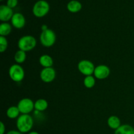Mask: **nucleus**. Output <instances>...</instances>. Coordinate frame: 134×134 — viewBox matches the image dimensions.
I'll list each match as a JSON object with an SVG mask.
<instances>
[{
  "label": "nucleus",
  "instance_id": "412c9836",
  "mask_svg": "<svg viewBox=\"0 0 134 134\" xmlns=\"http://www.w3.org/2000/svg\"><path fill=\"white\" fill-rule=\"evenodd\" d=\"M8 47V41L7 39L5 37L0 36V52L1 53H3L5 52Z\"/></svg>",
  "mask_w": 134,
  "mask_h": 134
},
{
  "label": "nucleus",
  "instance_id": "aec40b11",
  "mask_svg": "<svg viewBox=\"0 0 134 134\" xmlns=\"http://www.w3.org/2000/svg\"><path fill=\"white\" fill-rule=\"evenodd\" d=\"M96 84V79L92 75L86 76L84 79V85L87 88H92Z\"/></svg>",
  "mask_w": 134,
  "mask_h": 134
},
{
  "label": "nucleus",
  "instance_id": "423d86ee",
  "mask_svg": "<svg viewBox=\"0 0 134 134\" xmlns=\"http://www.w3.org/2000/svg\"><path fill=\"white\" fill-rule=\"evenodd\" d=\"M96 67L94 64L90 60H81L78 64V69L81 74L86 76H90L94 74Z\"/></svg>",
  "mask_w": 134,
  "mask_h": 134
},
{
  "label": "nucleus",
  "instance_id": "f03ea898",
  "mask_svg": "<svg viewBox=\"0 0 134 134\" xmlns=\"http://www.w3.org/2000/svg\"><path fill=\"white\" fill-rule=\"evenodd\" d=\"M36 39L31 35H24L20 38L18 41V47L19 50L26 52L32 51L36 47Z\"/></svg>",
  "mask_w": 134,
  "mask_h": 134
},
{
  "label": "nucleus",
  "instance_id": "1a4fd4ad",
  "mask_svg": "<svg viewBox=\"0 0 134 134\" xmlns=\"http://www.w3.org/2000/svg\"><path fill=\"white\" fill-rule=\"evenodd\" d=\"M109 68L105 65H99L96 67L94 70V77L99 80L105 79L110 75Z\"/></svg>",
  "mask_w": 134,
  "mask_h": 134
},
{
  "label": "nucleus",
  "instance_id": "5701e85b",
  "mask_svg": "<svg viewBox=\"0 0 134 134\" xmlns=\"http://www.w3.org/2000/svg\"><path fill=\"white\" fill-rule=\"evenodd\" d=\"M5 126L3 122H0V134H5Z\"/></svg>",
  "mask_w": 134,
  "mask_h": 134
},
{
  "label": "nucleus",
  "instance_id": "9d476101",
  "mask_svg": "<svg viewBox=\"0 0 134 134\" xmlns=\"http://www.w3.org/2000/svg\"><path fill=\"white\" fill-rule=\"evenodd\" d=\"M13 13V9L9 7L7 5H2L0 6V20L3 22H7L11 20Z\"/></svg>",
  "mask_w": 134,
  "mask_h": 134
},
{
  "label": "nucleus",
  "instance_id": "9b49d317",
  "mask_svg": "<svg viewBox=\"0 0 134 134\" xmlns=\"http://www.w3.org/2000/svg\"><path fill=\"white\" fill-rule=\"evenodd\" d=\"M12 26L16 29H22L26 25L24 16L20 13H14L11 19Z\"/></svg>",
  "mask_w": 134,
  "mask_h": 134
},
{
  "label": "nucleus",
  "instance_id": "4be33fe9",
  "mask_svg": "<svg viewBox=\"0 0 134 134\" xmlns=\"http://www.w3.org/2000/svg\"><path fill=\"white\" fill-rule=\"evenodd\" d=\"M17 5H18V0H7V5L11 9L16 7Z\"/></svg>",
  "mask_w": 134,
  "mask_h": 134
},
{
  "label": "nucleus",
  "instance_id": "f257e3e1",
  "mask_svg": "<svg viewBox=\"0 0 134 134\" xmlns=\"http://www.w3.org/2000/svg\"><path fill=\"white\" fill-rule=\"evenodd\" d=\"M34 126V120L29 114L20 115L16 120V128L21 133H29Z\"/></svg>",
  "mask_w": 134,
  "mask_h": 134
},
{
  "label": "nucleus",
  "instance_id": "bb28decb",
  "mask_svg": "<svg viewBox=\"0 0 134 134\" xmlns=\"http://www.w3.org/2000/svg\"><path fill=\"white\" fill-rule=\"evenodd\" d=\"M1 1H3V0H1Z\"/></svg>",
  "mask_w": 134,
  "mask_h": 134
},
{
  "label": "nucleus",
  "instance_id": "ddd939ff",
  "mask_svg": "<svg viewBox=\"0 0 134 134\" xmlns=\"http://www.w3.org/2000/svg\"><path fill=\"white\" fill-rule=\"evenodd\" d=\"M67 9L72 13H78L82 9V4L77 0H71L67 5Z\"/></svg>",
  "mask_w": 134,
  "mask_h": 134
},
{
  "label": "nucleus",
  "instance_id": "6e6552de",
  "mask_svg": "<svg viewBox=\"0 0 134 134\" xmlns=\"http://www.w3.org/2000/svg\"><path fill=\"white\" fill-rule=\"evenodd\" d=\"M56 71L53 68H43L40 73V78L43 82L50 83L56 78Z\"/></svg>",
  "mask_w": 134,
  "mask_h": 134
},
{
  "label": "nucleus",
  "instance_id": "f3484780",
  "mask_svg": "<svg viewBox=\"0 0 134 134\" xmlns=\"http://www.w3.org/2000/svg\"><path fill=\"white\" fill-rule=\"evenodd\" d=\"M20 112L17 106H11L7 110V116L9 119H10L18 118L20 116Z\"/></svg>",
  "mask_w": 134,
  "mask_h": 134
},
{
  "label": "nucleus",
  "instance_id": "0eeeda50",
  "mask_svg": "<svg viewBox=\"0 0 134 134\" xmlns=\"http://www.w3.org/2000/svg\"><path fill=\"white\" fill-rule=\"evenodd\" d=\"M34 102L30 98H23L18 103V109L20 113L26 115L32 112L35 109L34 107Z\"/></svg>",
  "mask_w": 134,
  "mask_h": 134
},
{
  "label": "nucleus",
  "instance_id": "dca6fc26",
  "mask_svg": "<svg viewBox=\"0 0 134 134\" xmlns=\"http://www.w3.org/2000/svg\"><path fill=\"white\" fill-rule=\"evenodd\" d=\"M48 103L46 99H39L35 102L34 103V107H35V109L37 111L39 112H42L44 111L48 108Z\"/></svg>",
  "mask_w": 134,
  "mask_h": 134
},
{
  "label": "nucleus",
  "instance_id": "20e7f679",
  "mask_svg": "<svg viewBox=\"0 0 134 134\" xmlns=\"http://www.w3.org/2000/svg\"><path fill=\"white\" fill-rule=\"evenodd\" d=\"M50 10V5L45 0L37 1L33 7V14L37 18H42L47 15Z\"/></svg>",
  "mask_w": 134,
  "mask_h": 134
},
{
  "label": "nucleus",
  "instance_id": "a878e982",
  "mask_svg": "<svg viewBox=\"0 0 134 134\" xmlns=\"http://www.w3.org/2000/svg\"><path fill=\"white\" fill-rule=\"evenodd\" d=\"M27 134H39V133H38V132H35V131H31V132H29V133Z\"/></svg>",
  "mask_w": 134,
  "mask_h": 134
},
{
  "label": "nucleus",
  "instance_id": "4468645a",
  "mask_svg": "<svg viewBox=\"0 0 134 134\" xmlns=\"http://www.w3.org/2000/svg\"><path fill=\"white\" fill-rule=\"evenodd\" d=\"M107 125L113 130H117L121 126V121L118 116L113 115L109 117L107 120Z\"/></svg>",
  "mask_w": 134,
  "mask_h": 134
},
{
  "label": "nucleus",
  "instance_id": "f8f14e48",
  "mask_svg": "<svg viewBox=\"0 0 134 134\" xmlns=\"http://www.w3.org/2000/svg\"><path fill=\"white\" fill-rule=\"evenodd\" d=\"M39 64L44 68H52L53 65V59L51 56L48 54H43L39 58Z\"/></svg>",
  "mask_w": 134,
  "mask_h": 134
},
{
  "label": "nucleus",
  "instance_id": "6ab92c4d",
  "mask_svg": "<svg viewBox=\"0 0 134 134\" xmlns=\"http://www.w3.org/2000/svg\"><path fill=\"white\" fill-rule=\"evenodd\" d=\"M14 61L18 64H21L25 62L26 60V52L21 50H18L16 51L14 56Z\"/></svg>",
  "mask_w": 134,
  "mask_h": 134
},
{
  "label": "nucleus",
  "instance_id": "2eb2a0df",
  "mask_svg": "<svg viewBox=\"0 0 134 134\" xmlns=\"http://www.w3.org/2000/svg\"><path fill=\"white\" fill-rule=\"evenodd\" d=\"M115 134H134V128L129 124H123L115 131Z\"/></svg>",
  "mask_w": 134,
  "mask_h": 134
},
{
  "label": "nucleus",
  "instance_id": "393cba45",
  "mask_svg": "<svg viewBox=\"0 0 134 134\" xmlns=\"http://www.w3.org/2000/svg\"><path fill=\"white\" fill-rule=\"evenodd\" d=\"M48 29V27H47V26H46V25H43V26H41V30L42 31H44V30H46Z\"/></svg>",
  "mask_w": 134,
  "mask_h": 134
},
{
  "label": "nucleus",
  "instance_id": "b1692460",
  "mask_svg": "<svg viewBox=\"0 0 134 134\" xmlns=\"http://www.w3.org/2000/svg\"><path fill=\"white\" fill-rule=\"evenodd\" d=\"M6 134H23L22 133H21L20 132H19L18 130H10Z\"/></svg>",
  "mask_w": 134,
  "mask_h": 134
},
{
  "label": "nucleus",
  "instance_id": "39448f33",
  "mask_svg": "<svg viewBox=\"0 0 134 134\" xmlns=\"http://www.w3.org/2000/svg\"><path fill=\"white\" fill-rule=\"evenodd\" d=\"M9 75L10 79L14 82H19L23 81L25 77L24 70L20 64L12 65L9 69Z\"/></svg>",
  "mask_w": 134,
  "mask_h": 134
},
{
  "label": "nucleus",
  "instance_id": "a211bd4d",
  "mask_svg": "<svg viewBox=\"0 0 134 134\" xmlns=\"http://www.w3.org/2000/svg\"><path fill=\"white\" fill-rule=\"evenodd\" d=\"M12 31V26L8 22H2L0 24V35L5 37L9 35Z\"/></svg>",
  "mask_w": 134,
  "mask_h": 134
},
{
  "label": "nucleus",
  "instance_id": "7ed1b4c3",
  "mask_svg": "<svg viewBox=\"0 0 134 134\" xmlns=\"http://www.w3.org/2000/svg\"><path fill=\"white\" fill-rule=\"evenodd\" d=\"M39 41L40 43L43 47H52L55 44L56 41V35L54 31L51 29L42 31L39 37Z\"/></svg>",
  "mask_w": 134,
  "mask_h": 134
}]
</instances>
